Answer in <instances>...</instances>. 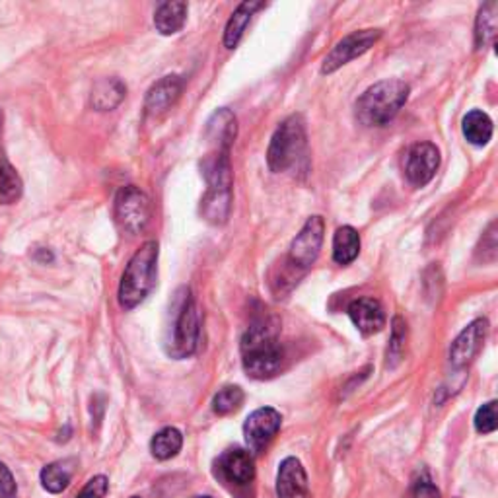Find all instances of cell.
Wrapping results in <instances>:
<instances>
[{
  "label": "cell",
  "instance_id": "30bf717a",
  "mask_svg": "<svg viewBox=\"0 0 498 498\" xmlns=\"http://www.w3.org/2000/svg\"><path fill=\"white\" fill-rule=\"evenodd\" d=\"M283 425V417L273 407H261L253 411L244 425V438L249 452L258 454L269 444Z\"/></svg>",
  "mask_w": 498,
  "mask_h": 498
},
{
  "label": "cell",
  "instance_id": "f546056e",
  "mask_svg": "<svg viewBox=\"0 0 498 498\" xmlns=\"http://www.w3.org/2000/svg\"><path fill=\"white\" fill-rule=\"evenodd\" d=\"M108 489H109L108 477L98 475V477H92L90 481L86 483V487L76 498H104L108 494Z\"/></svg>",
  "mask_w": 498,
  "mask_h": 498
},
{
  "label": "cell",
  "instance_id": "277c9868",
  "mask_svg": "<svg viewBox=\"0 0 498 498\" xmlns=\"http://www.w3.org/2000/svg\"><path fill=\"white\" fill-rule=\"evenodd\" d=\"M409 99V86L403 80H381L356 99V117L368 127L388 125Z\"/></svg>",
  "mask_w": 498,
  "mask_h": 498
},
{
  "label": "cell",
  "instance_id": "9a60e30c",
  "mask_svg": "<svg viewBox=\"0 0 498 498\" xmlns=\"http://www.w3.org/2000/svg\"><path fill=\"white\" fill-rule=\"evenodd\" d=\"M182 92H183L182 76H177V74L164 76V79L152 86L146 94V101H145L146 113L148 115L165 113L175 104L177 99H180Z\"/></svg>",
  "mask_w": 498,
  "mask_h": 498
},
{
  "label": "cell",
  "instance_id": "1f68e13d",
  "mask_svg": "<svg viewBox=\"0 0 498 498\" xmlns=\"http://www.w3.org/2000/svg\"><path fill=\"white\" fill-rule=\"evenodd\" d=\"M413 498H440V491L437 489V484H432L428 477H425L417 481L413 489Z\"/></svg>",
  "mask_w": 498,
  "mask_h": 498
},
{
  "label": "cell",
  "instance_id": "9c48e42d",
  "mask_svg": "<svg viewBox=\"0 0 498 498\" xmlns=\"http://www.w3.org/2000/svg\"><path fill=\"white\" fill-rule=\"evenodd\" d=\"M381 37V30H361V32H352L347 37L331 49V53L324 59L322 65V74H331L339 70L341 67L347 65L352 59L364 55L370 47H374V43Z\"/></svg>",
  "mask_w": 498,
  "mask_h": 498
},
{
  "label": "cell",
  "instance_id": "7c38bea8",
  "mask_svg": "<svg viewBox=\"0 0 498 498\" xmlns=\"http://www.w3.org/2000/svg\"><path fill=\"white\" fill-rule=\"evenodd\" d=\"M487 334H489L487 319H475V322H471L452 343L450 362L456 368H465L483 349V343L487 339Z\"/></svg>",
  "mask_w": 498,
  "mask_h": 498
},
{
  "label": "cell",
  "instance_id": "5bb4252c",
  "mask_svg": "<svg viewBox=\"0 0 498 498\" xmlns=\"http://www.w3.org/2000/svg\"><path fill=\"white\" fill-rule=\"evenodd\" d=\"M349 315L352 319L354 327L361 331L362 335H374L386 325V312L376 298H359L351 302Z\"/></svg>",
  "mask_w": 498,
  "mask_h": 498
},
{
  "label": "cell",
  "instance_id": "83f0119b",
  "mask_svg": "<svg viewBox=\"0 0 498 498\" xmlns=\"http://www.w3.org/2000/svg\"><path fill=\"white\" fill-rule=\"evenodd\" d=\"M391 341L388 349V364L395 366L401 361V354L405 349V339H407V325L401 317H395L391 324Z\"/></svg>",
  "mask_w": 498,
  "mask_h": 498
},
{
  "label": "cell",
  "instance_id": "836d02e7",
  "mask_svg": "<svg viewBox=\"0 0 498 498\" xmlns=\"http://www.w3.org/2000/svg\"><path fill=\"white\" fill-rule=\"evenodd\" d=\"M193 498H212V496H193Z\"/></svg>",
  "mask_w": 498,
  "mask_h": 498
},
{
  "label": "cell",
  "instance_id": "8fae6325",
  "mask_svg": "<svg viewBox=\"0 0 498 498\" xmlns=\"http://www.w3.org/2000/svg\"><path fill=\"white\" fill-rule=\"evenodd\" d=\"M440 165V150L432 143H417L405 156V175L411 185L425 187Z\"/></svg>",
  "mask_w": 498,
  "mask_h": 498
},
{
  "label": "cell",
  "instance_id": "5b68a950",
  "mask_svg": "<svg viewBox=\"0 0 498 498\" xmlns=\"http://www.w3.org/2000/svg\"><path fill=\"white\" fill-rule=\"evenodd\" d=\"M305 148H308V136H305L302 115H290L278 125L271 138L269 150H267V164L275 174L288 172L296 168L298 162L305 156Z\"/></svg>",
  "mask_w": 498,
  "mask_h": 498
},
{
  "label": "cell",
  "instance_id": "44dd1931",
  "mask_svg": "<svg viewBox=\"0 0 498 498\" xmlns=\"http://www.w3.org/2000/svg\"><path fill=\"white\" fill-rule=\"evenodd\" d=\"M187 20L185 3H162L155 14V25L162 35H174L180 32Z\"/></svg>",
  "mask_w": 498,
  "mask_h": 498
},
{
  "label": "cell",
  "instance_id": "ba28073f",
  "mask_svg": "<svg viewBox=\"0 0 498 498\" xmlns=\"http://www.w3.org/2000/svg\"><path fill=\"white\" fill-rule=\"evenodd\" d=\"M325 236V222L322 216H310L308 222L304 224L300 234L292 240L288 251V263L296 267L302 273L308 271L310 267L319 258V251L324 246Z\"/></svg>",
  "mask_w": 498,
  "mask_h": 498
},
{
  "label": "cell",
  "instance_id": "6da1fadb",
  "mask_svg": "<svg viewBox=\"0 0 498 498\" xmlns=\"http://www.w3.org/2000/svg\"><path fill=\"white\" fill-rule=\"evenodd\" d=\"M241 362L249 378L269 380L283 370L285 351L271 324H253L241 339Z\"/></svg>",
  "mask_w": 498,
  "mask_h": 498
},
{
  "label": "cell",
  "instance_id": "4fadbf2b",
  "mask_svg": "<svg viewBox=\"0 0 498 498\" xmlns=\"http://www.w3.org/2000/svg\"><path fill=\"white\" fill-rule=\"evenodd\" d=\"M277 496L278 498H310L308 475L300 459L287 457L277 474Z\"/></svg>",
  "mask_w": 498,
  "mask_h": 498
},
{
  "label": "cell",
  "instance_id": "ffe728a7",
  "mask_svg": "<svg viewBox=\"0 0 498 498\" xmlns=\"http://www.w3.org/2000/svg\"><path fill=\"white\" fill-rule=\"evenodd\" d=\"M127 88L119 79H104L94 86L92 106L98 111H111L125 99Z\"/></svg>",
  "mask_w": 498,
  "mask_h": 498
},
{
  "label": "cell",
  "instance_id": "8992f818",
  "mask_svg": "<svg viewBox=\"0 0 498 498\" xmlns=\"http://www.w3.org/2000/svg\"><path fill=\"white\" fill-rule=\"evenodd\" d=\"M177 305L172 322V335L165 341V351L172 359H187L197 351L201 335V314L197 304L187 288L177 292Z\"/></svg>",
  "mask_w": 498,
  "mask_h": 498
},
{
  "label": "cell",
  "instance_id": "d6986e66",
  "mask_svg": "<svg viewBox=\"0 0 498 498\" xmlns=\"http://www.w3.org/2000/svg\"><path fill=\"white\" fill-rule=\"evenodd\" d=\"M361 253V236L352 226L339 228L334 236V261L337 265L352 263Z\"/></svg>",
  "mask_w": 498,
  "mask_h": 498
},
{
  "label": "cell",
  "instance_id": "3957f363",
  "mask_svg": "<svg viewBox=\"0 0 498 498\" xmlns=\"http://www.w3.org/2000/svg\"><path fill=\"white\" fill-rule=\"evenodd\" d=\"M158 241L148 240L131 258L129 265L121 277L119 304L125 310H133L150 295L156 287L158 273Z\"/></svg>",
  "mask_w": 498,
  "mask_h": 498
},
{
  "label": "cell",
  "instance_id": "4316f807",
  "mask_svg": "<svg viewBox=\"0 0 498 498\" xmlns=\"http://www.w3.org/2000/svg\"><path fill=\"white\" fill-rule=\"evenodd\" d=\"M241 403H244V391H241V388L228 386L214 395L212 409L216 415H230L238 411Z\"/></svg>",
  "mask_w": 498,
  "mask_h": 498
},
{
  "label": "cell",
  "instance_id": "e575fe53",
  "mask_svg": "<svg viewBox=\"0 0 498 498\" xmlns=\"http://www.w3.org/2000/svg\"><path fill=\"white\" fill-rule=\"evenodd\" d=\"M131 498H140V496H131Z\"/></svg>",
  "mask_w": 498,
  "mask_h": 498
},
{
  "label": "cell",
  "instance_id": "4dcf8cb0",
  "mask_svg": "<svg viewBox=\"0 0 498 498\" xmlns=\"http://www.w3.org/2000/svg\"><path fill=\"white\" fill-rule=\"evenodd\" d=\"M18 489H16V481L12 477L10 469L0 462V498H16Z\"/></svg>",
  "mask_w": 498,
  "mask_h": 498
},
{
  "label": "cell",
  "instance_id": "e0dca14e",
  "mask_svg": "<svg viewBox=\"0 0 498 498\" xmlns=\"http://www.w3.org/2000/svg\"><path fill=\"white\" fill-rule=\"evenodd\" d=\"M221 471L222 475L236 484H248L255 479V462L253 456L248 450L234 448L222 454L221 457Z\"/></svg>",
  "mask_w": 498,
  "mask_h": 498
},
{
  "label": "cell",
  "instance_id": "f1b7e54d",
  "mask_svg": "<svg viewBox=\"0 0 498 498\" xmlns=\"http://www.w3.org/2000/svg\"><path fill=\"white\" fill-rule=\"evenodd\" d=\"M498 427V418H496V401L484 403L477 415H475V428L481 434H491Z\"/></svg>",
  "mask_w": 498,
  "mask_h": 498
},
{
  "label": "cell",
  "instance_id": "d6a6232c",
  "mask_svg": "<svg viewBox=\"0 0 498 498\" xmlns=\"http://www.w3.org/2000/svg\"><path fill=\"white\" fill-rule=\"evenodd\" d=\"M0 133H3V115H0Z\"/></svg>",
  "mask_w": 498,
  "mask_h": 498
},
{
  "label": "cell",
  "instance_id": "7402d4cb",
  "mask_svg": "<svg viewBox=\"0 0 498 498\" xmlns=\"http://www.w3.org/2000/svg\"><path fill=\"white\" fill-rule=\"evenodd\" d=\"M464 136L471 145L484 146L493 136V121L484 111L474 109L464 117Z\"/></svg>",
  "mask_w": 498,
  "mask_h": 498
},
{
  "label": "cell",
  "instance_id": "7a4b0ae2",
  "mask_svg": "<svg viewBox=\"0 0 498 498\" xmlns=\"http://www.w3.org/2000/svg\"><path fill=\"white\" fill-rule=\"evenodd\" d=\"M202 175L209 183L201 212L211 224H224L232 211V165L228 150H212L202 160Z\"/></svg>",
  "mask_w": 498,
  "mask_h": 498
},
{
  "label": "cell",
  "instance_id": "52a82bcc",
  "mask_svg": "<svg viewBox=\"0 0 498 498\" xmlns=\"http://www.w3.org/2000/svg\"><path fill=\"white\" fill-rule=\"evenodd\" d=\"M150 199L135 185H127L119 189L115 197V219L127 234L143 232L150 221Z\"/></svg>",
  "mask_w": 498,
  "mask_h": 498
},
{
  "label": "cell",
  "instance_id": "d4e9b609",
  "mask_svg": "<svg viewBox=\"0 0 498 498\" xmlns=\"http://www.w3.org/2000/svg\"><path fill=\"white\" fill-rule=\"evenodd\" d=\"M72 465H74L72 462H55V464L45 465L42 469L43 489L53 493V494L65 491L72 479V474H74Z\"/></svg>",
  "mask_w": 498,
  "mask_h": 498
},
{
  "label": "cell",
  "instance_id": "cb8c5ba5",
  "mask_svg": "<svg viewBox=\"0 0 498 498\" xmlns=\"http://www.w3.org/2000/svg\"><path fill=\"white\" fill-rule=\"evenodd\" d=\"M182 446H183L182 432L168 427L155 434V438L150 442V452L156 459L165 462V459H172L174 456H177V452L182 450Z\"/></svg>",
  "mask_w": 498,
  "mask_h": 498
},
{
  "label": "cell",
  "instance_id": "ac0fdd59",
  "mask_svg": "<svg viewBox=\"0 0 498 498\" xmlns=\"http://www.w3.org/2000/svg\"><path fill=\"white\" fill-rule=\"evenodd\" d=\"M259 8H263L261 3H241L236 12L232 14V18L228 20L226 23V30H224V45L228 49H234L238 47L240 40L244 37V32L248 30V25L253 18L255 12H258Z\"/></svg>",
  "mask_w": 498,
  "mask_h": 498
},
{
  "label": "cell",
  "instance_id": "484cf974",
  "mask_svg": "<svg viewBox=\"0 0 498 498\" xmlns=\"http://www.w3.org/2000/svg\"><path fill=\"white\" fill-rule=\"evenodd\" d=\"M23 183L6 160H0V204H12L22 197Z\"/></svg>",
  "mask_w": 498,
  "mask_h": 498
},
{
  "label": "cell",
  "instance_id": "2e32d148",
  "mask_svg": "<svg viewBox=\"0 0 498 498\" xmlns=\"http://www.w3.org/2000/svg\"><path fill=\"white\" fill-rule=\"evenodd\" d=\"M207 140L214 146V150H228L232 148L238 136V121L234 113L222 108L212 113V117L207 123Z\"/></svg>",
  "mask_w": 498,
  "mask_h": 498
},
{
  "label": "cell",
  "instance_id": "603a6c76",
  "mask_svg": "<svg viewBox=\"0 0 498 498\" xmlns=\"http://www.w3.org/2000/svg\"><path fill=\"white\" fill-rule=\"evenodd\" d=\"M498 5L496 3H487L481 6L479 16L475 22V49H487L496 37V28H498Z\"/></svg>",
  "mask_w": 498,
  "mask_h": 498
}]
</instances>
